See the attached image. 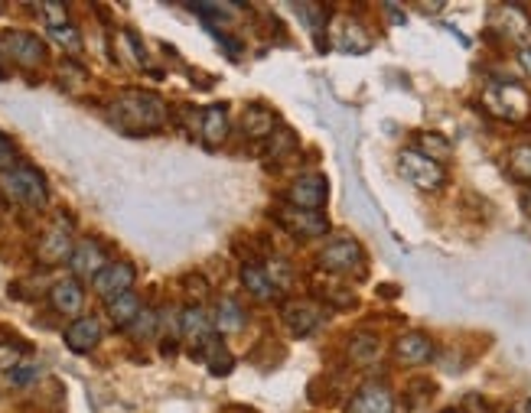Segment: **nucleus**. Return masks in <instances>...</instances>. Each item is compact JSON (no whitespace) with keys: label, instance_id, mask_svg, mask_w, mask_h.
I'll return each mask as SVG.
<instances>
[{"label":"nucleus","instance_id":"1","mask_svg":"<svg viewBox=\"0 0 531 413\" xmlns=\"http://www.w3.org/2000/svg\"><path fill=\"white\" fill-rule=\"evenodd\" d=\"M0 185H4L10 199L27 208H43L49 202V189H46L43 173L37 166H30V163H16L14 170L0 173Z\"/></svg>","mask_w":531,"mask_h":413},{"label":"nucleus","instance_id":"2","mask_svg":"<svg viewBox=\"0 0 531 413\" xmlns=\"http://www.w3.org/2000/svg\"><path fill=\"white\" fill-rule=\"evenodd\" d=\"M118 124H141V127H160L166 121V108L157 95L150 91H124L112 108Z\"/></svg>","mask_w":531,"mask_h":413},{"label":"nucleus","instance_id":"3","mask_svg":"<svg viewBox=\"0 0 531 413\" xmlns=\"http://www.w3.org/2000/svg\"><path fill=\"white\" fill-rule=\"evenodd\" d=\"M483 104L499 121H522L528 114V95L515 81H489L483 91Z\"/></svg>","mask_w":531,"mask_h":413},{"label":"nucleus","instance_id":"4","mask_svg":"<svg viewBox=\"0 0 531 413\" xmlns=\"http://www.w3.org/2000/svg\"><path fill=\"white\" fill-rule=\"evenodd\" d=\"M398 173L420 192H437L447 183V173H443L441 163L418 154V150H401L398 154Z\"/></svg>","mask_w":531,"mask_h":413},{"label":"nucleus","instance_id":"5","mask_svg":"<svg viewBox=\"0 0 531 413\" xmlns=\"http://www.w3.org/2000/svg\"><path fill=\"white\" fill-rule=\"evenodd\" d=\"M274 218L284 225L287 235H293L297 241H313V238H323L330 231V218L323 212H307V208L297 206H281L274 212Z\"/></svg>","mask_w":531,"mask_h":413},{"label":"nucleus","instance_id":"6","mask_svg":"<svg viewBox=\"0 0 531 413\" xmlns=\"http://www.w3.org/2000/svg\"><path fill=\"white\" fill-rule=\"evenodd\" d=\"M320 267L330 273H362L366 270V254H362V244L352 241V238H339L330 241L320 251Z\"/></svg>","mask_w":531,"mask_h":413},{"label":"nucleus","instance_id":"7","mask_svg":"<svg viewBox=\"0 0 531 413\" xmlns=\"http://www.w3.org/2000/svg\"><path fill=\"white\" fill-rule=\"evenodd\" d=\"M4 52H7L10 59L23 69H37L46 62V46L37 33H27V30H7L4 33Z\"/></svg>","mask_w":531,"mask_h":413},{"label":"nucleus","instance_id":"8","mask_svg":"<svg viewBox=\"0 0 531 413\" xmlns=\"http://www.w3.org/2000/svg\"><path fill=\"white\" fill-rule=\"evenodd\" d=\"M326 199H330V185H326V176H323V173H303V176L287 189V206L307 208V212H323Z\"/></svg>","mask_w":531,"mask_h":413},{"label":"nucleus","instance_id":"9","mask_svg":"<svg viewBox=\"0 0 531 413\" xmlns=\"http://www.w3.org/2000/svg\"><path fill=\"white\" fill-rule=\"evenodd\" d=\"M134 281H137L134 264H128V260H112L91 283H95V293L101 296V300H114V296H121V293H131Z\"/></svg>","mask_w":531,"mask_h":413},{"label":"nucleus","instance_id":"10","mask_svg":"<svg viewBox=\"0 0 531 413\" xmlns=\"http://www.w3.org/2000/svg\"><path fill=\"white\" fill-rule=\"evenodd\" d=\"M489 23H493V30L499 37L512 39V43H525L531 37V16L518 4H499L493 10V16H489Z\"/></svg>","mask_w":531,"mask_h":413},{"label":"nucleus","instance_id":"11","mask_svg":"<svg viewBox=\"0 0 531 413\" xmlns=\"http://www.w3.org/2000/svg\"><path fill=\"white\" fill-rule=\"evenodd\" d=\"M281 316H284V325L291 329L293 335H310L316 333L323 325V310H320V302L313 300H293L287 302L284 310H281Z\"/></svg>","mask_w":531,"mask_h":413},{"label":"nucleus","instance_id":"12","mask_svg":"<svg viewBox=\"0 0 531 413\" xmlns=\"http://www.w3.org/2000/svg\"><path fill=\"white\" fill-rule=\"evenodd\" d=\"M69 267H72L75 277H89V281H95L98 273L108 267V254L105 248L98 241H91V238H85V241H79L72 248V258H69Z\"/></svg>","mask_w":531,"mask_h":413},{"label":"nucleus","instance_id":"13","mask_svg":"<svg viewBox=\"0 0 531 413\" xmlns=\"http://www.w3.org/2000/svg\"><path fill=\"white\" fill-rule=\"evenodd\" d=\"M180 333H183V339L199 352V348H206L212 339H216V323L206 316L202 306H189V310H183V316H180Z\"/></svg>","mask_w":531,"mask_h":413},{"label":"nucleus","instance_id":"14","mask_svg":"<svg viewBox=\"0 0 531 413\" xmlns=\"http://www.w3.org/2000/svg\"><path fill=\"white\" fill-rule=\"evenodd\" d=\"M62 342H66L69 352L89 355L101 342V323L95 316H79L75 323H69V329L62 333Z\"/></svg>","mask_w":531,"mask_h":413},{"label":"nucleus","instance_id":"15","mask_svg":"<svg viewBox=\"0 0 531 413\" xmlns=\"http://www.w3.org/2000/svg\"><path fill=\"white\" fill-rule=\"evenodd\" d=\"M345 413H395V394H391L385 384H366V387L349 400Z\"/></svg>","mask_w":531,"mask_h":413},{"label":"nucleus","instance_id":"16","mask_svg":"<svg viewBox=\"0 0 531 413\" xmlns=\"http://www.w3.org/2000/svg\"><path fill=\"white\" fill-rule=\"evenodd\" d=\"M395 358L401 365H427L434 362V342L424 333H404L395 342Z\"/></svg>","mask_w":531,"mask_h":413},{"label":"nucleus","instance_id":"17","mask_svg":"<svg viewBox=\"0 0 531 413\" xmlns=\"http://www.w3.org/2000/svg\"><path fill=\"white\" fill-rule=\"evenodd\" d=\"M49 306L62 316H79L85 306V293L79 287V281H59L49 290Z\"/></svg>","mask_w":531,"mask_h":413},{"label":"nucleus","instance_id":"18","mask_svg":"<svg viewBox=\"0 0 531 413\" xmlns=\"http://www.w3.org/2000/svg\"><path fill=\"white\" fill-rule=\"evenodd\" d=\"M199 133H202V143H206V147L225 143V137H228V111H225V104H209V108L202 111Z\"/></svg>","mask_w":531,"mask_h":413},{"label":"nucleus","instance_id":"19","mask_svg":"<svg viewBox=\"0 0 531 413\" xmlns=\"http://www.w3.org/2000/svg\"><path fill=\"white\" fill-rule=\"evenodd\" d=\"M69 258H72L69 228L53 225V228L43 235V241H39V260H43V264H59V260H69Z\"/></svg>","mask_w":531,"mask_h":413},{"label":"nucleus","instance_id":"20","mask_svg":"<svg viewBox=\"0 0 531 413\" xmlns=\"http://www.w3.org/2000/svg\"><path fill=\"white\" fill-rule=\"evenodd\" d=\"M245 133L248 137H255V141H264V137H274V131L281 124H277V114L274 111H268L264 104H251L245 111Z\"/></svg>","mask_w":531,"mask_h":413},{"label":"nucleus","instance_id":"21","mask_svg":"<svg viewBox=\"0 0 531 413\" xmlns=\"http://www.w3.org/2000/svg\"><path fill=\"white\" fill-rule=\"evenodd\" d=\"M345 352H349V362L352 365H375L378 358H382V342L375 339L372 333H356L349 339V345H345Z\"/></svg>","mask_w":531,"mask_h":413},{"label":"nucleus","instance_id":"22","mask_svg":"<svg viewBox=\"0 0 531 413\" xmlns=\"http://www.w3.org/2000/svg\"><path fill=\"white\" fill-rule=\"evenodd\" d=\"M141 312H143V306L134 293H121V296H114V300H108V316H112L114 329H131V323H134Z\"/></svg>","mask_w":531,"mask_h":413},{"label":"nucleus","instance_id":"23","mask_svg":"<svg viewBox=\"0 0 531 413\" xmlns=\"http://www.w3.org/2000/svg\"><path fill=\"white\" fill-rule=\"evenodd\" d=\"M241 287H245L251 296H258V300H274V296H281L274 283H271L268 270H264V267H258V264H245V267H241Z\"/></svg>","mask_w":531,"mask_h":413},{"label":"nucleus","instance_id":"24","mask_svg":"<svg viewBox=\"0 0 531 413\" xmlns=\"http://www.w3.org/2000/svg\"><path fill=\"white\" fill-rule=\"evenodd\" d=\"M313 296H316V300H323V302H330V306H339V310H349V306H356V302H359L356 290L343 287L339 281L313 283Z\"/></svg>","mask_w":531,"mask_h":413},{"label":"nucleus","instance_id":"25","mask_svg":"<svg viewBox=\"0 0 531 413\" xmlns=\"http://www.w3.org/2000/svg\"><path fill=\"white\" fill-rule=\"evenodd\" d=\"M241 325H245V312L235 300H222L216 306V333L222 335H235L241 333Z\"/></svg>","mask_w":531,"mask_h":413},{"label":"nucleus","instance_id":"26","mask_svg":"<svg viewBox=\"0 0 531 413\" xmlns=\"http://www.w3.org/2000/svg\"><path fill=\"white\" fill-rule=\"evenodd\" d=\"M509 176L518 179V183H531V143H518V147L509 150Z\"/></svg>","mask_w":531,"mask_h":413},{"label":"nucleus","instance_id":"27","mask_svg":"<svg viewBox=\"0 0 531 413\" xmlns=\"http://www.w3.org/2000/svg\"><path fill=\"white\" fill-rule=\"evenodd\" d=\"M418 154H424V156H430V160L441 163L453 154V147H450V141L443 137V133L424 131V133H418Z\"/></svg>","mask_w":531,"mask_h":413},{"label":"nucleus","instance_id":"28","mask_svg":"<svg viewBox=\"0 0 531 413\" xmlns=\"http://www.w3.org/2000/svg\"><path fill=\"white\" fill-rule=\"evenodd\" d=\"M206 352H209V358H206V362H209V371L212 375H228V371H232V355H228V348H222V342L218 339H212L209 345H206Z\"/></svg>","mask_w":531,"mask_h":413},{"label":"nucleus","instance_id":"29","mask_svg":"<svg viewBox=\"0 0 531 413\" xmlns=\"http://www.w3.org/2000/svg\"><path fill=\"white\" fill-rule=\"evenodd\" d=\"M154 333H157V312L143 310L141 316L131 323V335H134L137 342H147V339H154Z\"/></svg>","mask_w":531,"mask_h":413},{"label":"nucleus","instance_id":"30","mask_svg":"<svg viewBox=\"0 0 531 413\" xmlns=\"http://www.w3.org/2000/svg\"><path fill=\"white\" fill-rule=\"evenodd\" d=\"M264 270H268V277H271V283L277 287V293H287V290H291L293 273H291V267H287L284 260H271V264H264Z\"/></svg>","mask_w":531,"mask_h":413},{"label":"nucleus","instance_id":"31","mask_svg":"<svg viewBox=\"0 0 531 413\" xmlns=\"http://www.w3.org/2000/svg\"><path fill=\"white\" fill-rule=\"evenodd\" d=\"M345 52H366L368 49V37L356 26V23H345V33L336 39Z\"/></svg>","mask_w":531,"mask_h":413},{"label":"nucleus","instance_id":"32","mask_svg":"<svg viewBox=\"0 0 531 413\" xmlns=\"http://www.w3.org/2000/svg\"><path fill=\"white\" fill-rule=\"evenodd\" d=\"M49 37H53L66 52H82V33L75 30L72 23H69V26H59V30H49Z\"/></svg>","mask_w":531,"mask_h":413},{"label":"nucleus","instance_id":"33","mask_svg":"<svg viewBox=\"0 0 531 413\" xmlns=\"http://www.w3.org/2000/svg\"><path fill=\"white\" fill-rule=\"evenodd\" d=\"M39 14L46 16V26H49V30L69 26V10L62 7V4H39Z\"/></svg>","mask_w":531,"mask_h":413},{"label":"nucleus","instance_id":"34","mask_svg":"<svg viewBox=\"0 0 531 413\" xmlns=\"http://www.w3.org/2000/svg\"><path fill=\"white\" fill-rule=\"evenodd\" d=\"M14 166H16V147H14V141H10V137H4V133H0V173L14 170Z\"/></svg>","mask_w":531,"mask_h":413},{"label":"nucleus","instance_id":"35","mask_svg":"<svg viewBox=\"0 0 531 413\" xmlns=\"http://www.w3.org/2000/svg\"><path fill=\"white\" fill-rule=\"evenodd\" d=\"M121 39L128 43V52L134 56L137 66H143V62H147V52H143V43L137 39V33H134V30H124V33H121Z\"/></svg>","mask_w":531,"mask_h":413},{"label":"nucleus","instance_id":"36","mask_svg":"<svg viewBox=\"0 0 531 413\" xmlns=\"http://www.w3.org/2000/svg\"><path fill=\"white\" fill-rule=\"evenodd\" d=\"M0 368H7V371L20 368V352H16V348L0 345Z\"/></svg>","mask_w":531,"mask_h":413},{"label":"nucleus","instance_id":"37","mask_svg":"<svg viewBox=\"0 0 531 413\" xmlns=\"http://www.w3.org/2000/svg\"><path fill=\"white\" fill-rule=\"evenodd\" d=\"M37 375H39V368H14L10 371V381H14L16 387H27Z\"/></svg>","mask_w":531,"mask_h":413},{"label":"nucleus","instance_id":"38","mask_svg":"<svg viewBox=\"0 0 531 413\" xmlns=\"http://www.w3.org/2000/svg\"><path fill=\"white\" fill-rule=\"evenodd\" d=\"M463 404L473 407V413H493V410H489V404L483 397H479V394H470V397L463 400Z\"/></svg>","mask_w":531,"mask_h":413},{"label":"nucleus","instance_id":"39","mask_svg":"<svg viewBox=\"0 0 531 413\" xmlns=\"http://www.w3.org/2000/svg\"><path fill=\"white\" fill-rule=\"evenodd\" d=\"M518 66H522V72L531 79V49L528 46H518Z\"/></svg>","mask_w":531,"mask_h":413},{"label":"nucleus","instance_id":"40","mask_svg":"<svg viewBox=\"0 0 531 413\" xmlns=\"http://www.w3.org/2000/svg\"><path fill=\"white\" fill-rule=\"evenodd\" d=\"M525 212L531 215V192H528V196H525Z\"/></svg>","mask_w":531,"mask_h":413},{"label":"nucleus","instance_id":"41","mask_svg":"<svg viewBox=\"0 0 531 413\" xmlns=\"http://www.w3.org/2000/svg\"><path fill=\"white\" fill-rule=\"evenodd\" d=\"M522 413H531V400H528V404L522 407Z\"/></svg>","mask_w":531,"mask_h":413},{"label":"nucleus","instance_id":"42","mask_svg":"<svg viewBox=\"0 0 531 413\" xmlns=\"http://www.w3.org/2000/svg\"><path fill=\"white\" fill-rule=\"evenodd\" d=\"M443 413H460V410H443Z\"/></svg>","mask_w":531,"mask_h":413},{"label":"nucleus","instance_id":"43","mask_svg":"<svg viewBox=\"0 0 531 413\" xmlns=\"http://www.w3.org/2000/svg\"><path fill=\"white\" fill-rule=\"evenodd\" d=\"M0 52H4V46H0Z\"/></svg>","mask_w":531,"mask_h":413}]
</instances>
